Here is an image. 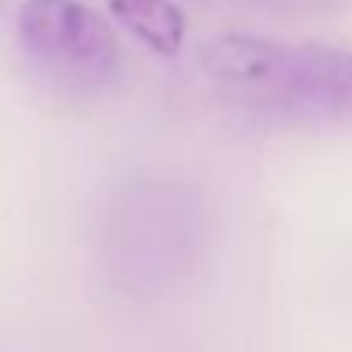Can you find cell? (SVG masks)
Masks as SVG:
<instances>
[{"label": "cell", "mask_w": 352, "mask_h": 352, "mask_svg": "<svg viewBox=\"0 0 352 352\" xmlns=\"http://www.w3.org/2000/svg\"><path fill=\"white\" fill-rule=\"evenodd\" d=\"M202 69L270 110L305 120H352V52L223 34L202 48Z\"/></svg>", "instance_id": "cell-1"}, {"label": "cell", "mask_w": 352, "mask_h": 352, "mask_svg": "<svg viewBox=\"0 0 352 352\" xmlns=\"http://www.w3.org/2000/svg\"><path fill=\"white\" fill-rule=\"evenodd\" d=\"M17 34L34 65L52 79L82 89L103 86L117 76V38L110 24L82 0H24Z\"/></svg>", "instance_id": "cell-2"}, {"label": "cell", "mask_w": 352, "mask_h": 352, "mask_svg": "<svg viewBox=\"0 0 352 352\" xmlns=\"http://www.w3.org/2000/svg\"><path fill=\"white\" fill-rule=\"evenodd\" d=\"M110 14L157 55H178L185 41V14L171 0H107Z\"/></svg>", "instance_id": "cell-3"}]
</instances>
